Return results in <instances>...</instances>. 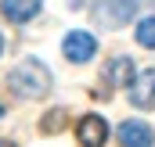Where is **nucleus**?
Wrapping results in <instances>:
<instances>
[{
  "mask_svg": "<svg viewBox=\"0 0 155 147\" xmlns=\"http://www.w3.org/2000/svg\"><path fill=\"white\" fill-rule=\"evenodd\" d=\"M40 0H0V14L7 18V22H15V25H22V22H33L40 14Z\"/></svg>",
  "mask_w": 155,
  "mask_h": 147,
  "instance_id": "6",
  "label": "nucleus"
},
{
  "mask_svg": "<svg viewBox=\"0 0 155 147\" xmlns=\"http://www.w3.org/2000/svg\"><path fill=\"white\" fill-rule=\"evenodd\" d=\"M119 144H123V147H152V144H155V133H152L148 122L130 118V122L119 126Z\"/></svg>",
  "mask_w": 155,
  "mask_h": 147,
  "instance_id": "5",
  "label": "nucleus"
},
{
  "mask_svg": "<svg viewBox=\"0 0 155 147\" xmlns=\"http://www.w3.org/2000/svg\"><path fill=\"white\" fill-rule=\"evenodd\" d=\"M130 104L141 108V111H152L155 108V68L134 75V83H130Z\"/></svg>",
  "mask_w": 155,
  "mask_h": 147,
  "instance_id": "3",
  "label": "nucleus"
},
{
  "mask_svg": "<svg viewBox=\"0 0 155 147\" xmlns=\"http://www.w3.org/2000/svg\"><path fill=\"white\" fill-rule=\"evenodd\" d=\"M7 90L18 101H40L51 90V68L43 61H36V58H25L22 65H15L7 72Z\"/></svg>",
  "mask_w": 155,
  "mask_h": 147,
  "instance_id": "1",
  "label": "nucleus"
},
{
  "mask_svg": "<svg viewBox=\"0 0 155 147\" xmlns=\"http://www.w3.org/2000/svg\"><path fill=\"white\" fill-rule=\"evenodd\" d=\"M65 129V108H54L43 115V122H40V133H61Z\"/></svg>",
  "mask_w": 155,
  "mask_h": 147,
  "instance_id": "10",
  "label": "nucleus"
},
{
  "mask_svg": "<svg viewBox=\"0 0 155 147\" xmlns=\"http://www.w3.org/2000/svg\"><path fill=\"white\" fill-rule=\"evenodd\" d=\"M134 61L130 58H112L108 65H105V83L108 86H130L134 83Z\"/></svg>",
  "mask_w": 155,
  "mask_h": 147,
  "instance_id": "8",
  "label": "nucleus"
},
{
  "mask_svg": "<svg viewBox=\"0 0 155 147\" xmlns=\"http://www.w3.org/2000/svg\"><path fill=\"white\" fill-rule=\"evenodd\" d=\"M0 50H4V36H0Z\"/></svg>",
  "mask_w": 155,
  "mask_h": 147,
  "instance_id": "13",
  "label": "nucleus"
},
{
  "mask_svg": "<svg viewBox=\"0 0 155 147\" xmlns=\"http://www.w3.org/2000/svg\"><path fill=\"white\" fill-rule=\"evenodd\" d=\"M134 7H137V0H105L97 7V18L108 22V25H123V22H130Z\"/></svg>",
  "mask_w": 155,
  "mask_h": 147,
  "instance_id": "7",
  "label": "nucleus"
},
{
  "mask_svg": "<svg viewBox=\"0 0 155 147\" xmlns=\"http://www.w3.org/2000/svg\"><path fill=\"white\" fill-rule=\"evenodd\" d=\"M0 147H15V144H11V140H0Z\"/></svg>",
  "mask_w": 155,
  "mask_h": 147,
  "instance_id": "11",
  "label": "nucleus"
},
{
  "mask_svg": "<svg viewBox=\"0 0 155 147\" xmlns=\"http://www.w3.org/2000/svg\"><path fill=\"white\" fill-rule=\"evenodd\" d=\"M61 54L72 65H83V61H90L97 54V39L90 36V33H83V29H76V33H69V36L61 39Z\"/></svg>",
  "mask_w": 155,
  "mask_h": 147,
  "instance_id": "2",
  "label": "nucleus"
},
{
  "mask_svg": "<svg viewBox=\"0 0 155 147\" xmlns=\"http://www.w3.org/2000/svg\"><path fill=\"white\" fill-rule=\"evenodd\" d=\"M76 136L83 147H101L105 140H108V122L101 118V115H83L76 126Z\"/></svg>",
  "mask_w": 155,
  "mask_h": 147,
  "instance_id": "4",
  "label": "nucleus"
},
{
  "mask_svg": "<svg viewBox=\"0 0 155 147\" xmlns=\"http://www.w3.org/2000/svg\"><path fill=\"white\" fill-rule=\"evenodd\" d=\"M134 36H137L141 47L155 50V18H141V22H137V29H134Z\"/></svg>",
  "mask_w": 155,
  "mask_h": 147,
  "instance_id": "9",
  "label": "nucleus"
},
{
  "mask_svg": "<svg viewBox=\"0 0 155 147\" xmlns=\"http://www.w3.org/2000/svg\"><path fill=\"white\" fill-rule=\"evenodd\" d=\"M0 118H4V104H0Z\"/></svg>",
  "mask_w": 155,
  "mask_h": 147,
  "instance_id": "12",
  "label": "nucleus"
}]
</instances>
